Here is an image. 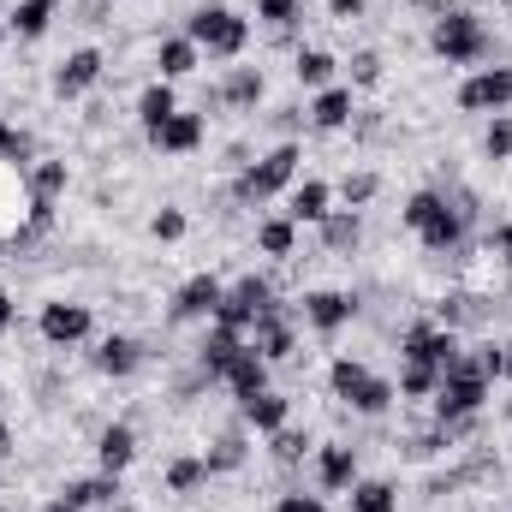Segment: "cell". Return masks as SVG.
Returning a JSON list of instances; mask_svg holds the SVG:
<instances>
[{"label":"cell","instance_id":"cell-1","mask_svg":"<svg viewBox=\"0 0 512 512\" xmlns=\"http://www.w3.org/2000/svg\"><path fill=\"white\" fill-rule=\"evenodd\" d=\"M298 167H304V143H298V137H286V143H274L268 155H256L251 167H239V173H233V191H227V209H262V203H274V197H286V191L298 185Z\"/></svg>","mask_w":512,"mask_h":512},{"label":"cell","instance_id":"cell-2","mask_svg":"<svg viewBox=\"0 0 512 512\" xmlns=\"http://www.w3.org/2000/svg\"><path fill=\"white\" fill-rule=\"evenodd\" d=\"M429 48L447 60V66H483V60H495V30L471 12V6H441L435 12V24H429Z\"/></svg>","mask_w":512,"mask_h":512},{"label":"cell","instance_id":"cell-3","mask_svg":"<svg viewBox=\"0 0 512 512\" xmlns=\"http://www.w3.org/2000/svg\"><path fill=\"white\" fill-rule=\"evenodd\" d=\"M185 36L203 48V60H239L251 48V18L233 0H203L197 12H185Z\"/></svg>","mask_w":512,"mask_h":512},{"label":"cell","instance_id":"cell-4","mask_svg":"<svg viewBox=\"0 0 512 512\" xmlns=\"http://www.w3.org/2000/svg\"><path fill=\"white\" fill-rule=\"evenodd\" d=\"M286 298H280V286L268 280V274H239V280H227V292H221V304H215V322L221 328H233V334H251L256 316H268V310H280Z\"/></svg>","mask_w":512,"mask_h":512},{"label":"cell","instance_id":"cell-5","mask_svg":"<svg viewBox=\"0 0 512 512\" xmlns=\"http://www.w3.org/2000/svg\"><path fill=\"white\" fill-rule=\"evenodd\" d=\"M489 399H495V382H489V376H477V364H471V358H459V364L441 376V387H435L429 417H435V423L477 417V411H489Z\"/></svg>","mask_w":512,"mask_h":512},{"label":"cell","instance_id":"cell-6","mask_svg":"<svg viewBox=\"0 0 512 512\" xmlns=\"http://www.w3.org/2000/svg\"><path fill=\"white\" fill-rule=\"evenodd\" d=\"M459 358H465V334H453V328H441L429 316H417V322L399 328V364H429V370L447 376Z\"/></svg>","mask_w":512,"mask_h":512},{"label":"cell","instance_id":"cell-7","mask_svg":"<svg viewBox=\"0 0 512 512\" xmlns=\"http://www.w3.org/2000/svg\"><path fill=\"white\" fill-rule=\"evenodd\" d=\"M298 328H310V334H322V340H334V334H346L352 322H358V292H346V286H310L298 304Z\"/></svg>","mask_w":512,"mask_h":512},{"label":"cell","instance_id":"cell-8","mask_svg":"<svg viewBox=\"0 0 512 512\" xmlns=\"http://www.w3.org/2000/svg\"><path fill=\"white\" fill-rule=\"evenodd\" d=\"M36 334H42V346L72 352V346L96 340V310L78 304V298H48V304L36 310Z\"/></svg>","mask_w":512,"mask_h":512},{"label":"cell","instance_id":"cell-9","mask_svg":"<svg viewBox=\"0 0 512 512\" xmlns=\"http://www.w3.org/2000/svg\"><path fill=\"white\" fill-rule=\"evenodd\" d=\"M30 179L18 161H0V251H30Z\"/></svg>","mask_w":512,"mask_h":512},{"label":"cell","instance_id":"cell-10","mask_svg":"<svg viewBox=\"0 0 512 512\" xmlns=\"http://www.w3.org/2000/svg\"><path fill=\"white\" fill-rule=\"evenodd\" d=\"M102 78H108V54L96 48V42H84V48H72V54H60L54 60V96L60 102H84V96H96L102 90Z\"/></svg>","mask_w":512,"mask_h":512},{"label":"cell","instance_id":"cell-11","mask_svg":"<svg viewBox=\"0 0 512 512\" xmlns=\"http://www.w3.org/2000/svg\"><path fill=\"white\" fill-rule=\"evenodd\" d=\"M453 108L459 114H507L512 108V66H477L459 90H453Z\"/></svg>","mask_w":512,"mask_h":512},{"label":"cell","instance_id":"cell-12","mask_svg":"<svg viewBox=\"0 0 512 512\" xmlns=\"http://www.w3.org/2000/svg\"><path fill=\"white\" fill-rule=\"evenodd\" d=\"M262 96H268L262 66H227V72H221V84H209V90H203V114H209V108H221V114H256V108H262Z\"/></svg>","mask_w":512,"mask_h":512},{"label":"cell","instance_id":"cell-13","mask_svg":"<svg viewBox=\"0 0 512 512\" xmlns=\"http://www.w3.org/2000/svg\"><path fill=\"white\" fill-rule=\"evenodd\" d=\"M298 310L292 304H280V310H268V316H256V328L245 334L251 340V352L256 358H268V364H292L298 358Z\"/></svg>","mask_w":512,"mask_h":512},{"label":"cell","instance_id":"cell-14","mask_svg":"<svg viewBox=\"0 0 512 512\" xmlns=\"http://www.w3.org/2000/svg\"><path fill=\"white\" fill-rule=\"evenodd\" d=\"M221 292H227V280L221 274H191L173 298H167V322L173 328H185V322H215V304H221Z\"/></svg>","mask_w":512,"mask_h":512},{"label":"cell","instance_id":"cell-15","mask_svg":"<svg viewBox=\"0 0 512 512\" xmlns=\"http://www.w3.org/2000/svg\"><path fill=\"white\" fill-rule=\"evenodd\" d=\"M203 143H209V120H203V108H179L167 126L149 131V149H155V155H173V161L197 155Z\"/></svg>","mask_w":512,"mask_h":512},{"label":"cell","instance_id":"cell-16","mask_svg":"<svg viewBox=\"0 0 512 512\" xmlns=\"http://www.w3.org/2000/svg\"><path fill=\"white\" fill-rule=\"evenodd\" d=\"M310 471H316V495H346L358 483V447L352 441H322L310 453Z\"/></svg>","mask_w":512,"mask_h":512},{"label":"cell","instance_id":"cell-17","mask_svg":"<svg viewBox=\"0 0 512 512\" xmlns=\"http://www.w3.org/2000/svg\"><path fill=\"white\" fill-rule=\"evenodd\" d=\"M352 114H358V90H352V84H328V90L310 96L304 126L322 131V137H334V131H352Z\"/></svg>","mask_w":512,"mask_h":512},{"label":"cell","instance_id":"cell-18","mask_svg":"<svg viewBox=\"0 0 512 512\" xmlns=\"http://www.w3.org/2000/svg\"><path fill=\"white\" fill-rule=\"evenodd\" d=\"M90 364H96V376H108V382H131V376L149 364V352H143L137 334H102L96 352H90Z\"/></svg>","mask_w":512,"mask_h":512},{"label":"cell","instance_id":"cell-19","mask_svg":"<svg viewBox=\"0 0 512 512\" xmlns=\"http://www.w3.org/2000/svg\"><path fill=\"white\" fill-rule=\"evenodd\" d=\"M137 447H143V441H137V423H126V417H120V423H102V429H96V471L126 477L131 465H137Z\"/></svg>","mask_w":512,"mask_h":512},{"label":"cell","instance_id":"cell-20","mask_svg":"<svg viewBox=\"0 0 512 512\" xmlns=\"http://www.w3.org/2000/svg\"><path fill=\"white\" fill-rule=\"evenodd\" d=\"M149 60H155V78H167V84H185V78H197L203 72V48L179 30V36H161L155 48H149Z\"/></svg>","mask_w":512,"mask_h":512},{"label":"cell","instance_id":"cell-21","mask_svg":"<svg viewBox=\"0 0 512 512\" xmlns=\"http://www.w3.org/2000/svg\"><path fill=\"white\" fill-rule=\"evenodd\" d=\"M334 203H340V197H334L328 179H298V185L286 191V209H280V215L298 221V227H322V221L334 215Z\"/></svg>","mask_w":512,"mask_h":512},{"label":"cell","instance_id":"cell-22","mask_svg":"<svg viewBox=\"0 0 512 512\" xmlns=\"http://www.w3.org/2000/svg\"><path fill=\"white\" fill-rule=\"evenodd\" d=\"M239 352H245V334H233V328L209 322V328H203V340H197V370L221 387V376L233 370V358H239Z\"/></svg>","mask_w":512,"mask_h":512},{"label":"cell","instance_id":"cell-23","mask_svg":"<svg viewBox=\"0 0 512 512\" xmlns=\"http://www.w3.org/2000/svg\"><path fill=\"white\" fill-rule=\"evenodd\" d=\"M203 465H209V477H233V471H245V465H251V429L233 417V423H227V429L209 441Z\"/></svg>","mask_w":512,"mask_h":512},{"label":"cell","instance_id":"cell-24","mask_svg":"<svg viewBox=\"0 0 512 512\" xmlns=\"http://www.w3.org/2000/svg\"><path fill=\"white\" fill-rule=\"evenodd\" d=\"M221 387L233 393V405H245V399H256V393H268V387H274V364H268V358H256L251 340H245V352L233 358V370L221 376Z\"/></svg>","mask_w":512,"mask_h":512},{"label":"cell","instance_id":"cell-25","mask_svg":"<svg viewBox=\"0 0 512 512\" xmlns=\"http://www.w3.org/2000/svg\"><path fill=\"white\" fill-rule=\"evenodd\" d=\"M54 12H60V0H12L6 6V36L12 42H42L54 30Z\"/></svg>","mask_w":512,"mask_h":512},{"label":"cell","instance_id":"cell-26","mask_svg":"<svg viewBox=\"0 0 512 512\" xmlns=\"http://www.w3.org/2000/svg\"><path fill=\"white\" fill-rule=\"evenodd\" d=\"M120 495H126V489H120V477H108V471H96V477H72V483L60 489V501L78 507V512H108Z\"/></svg>","mask_w":512,"mask_h":512},{"label":"cell","instance_id":"cell-27","mask_svg":"<svg viewBox=\"0 0 512 512\" xmlns=\"http://www.w3.org/2000/svg\"><path fill=\"white\" fill-rule=\"evenodd\" d=\"M239 423L251 429V435H274V429H286L292 423V399L280 393V387H268V393H256L239 405Z\"/></svg>","mask_w":512,"mask_h":512},{"label":"cell","instance_id":"cell-28","mask_svg":"<svg viewBox=\"0 0 512 512\" xmlns=\"http://www.w3.org/2000/svg\"><path fill=\"white\" fill-rule=\"evenodd\" d=\"M316 239H322L328 256H358V245H364V209H334L316 227Z\"/></svg>","mask_w":512,"mask_h":512},{"label":"cell","instance_id":"cell-29","mask_svg":"<svg viewBox=\"0 0 512 512\" xmlns=\"http://www.w3.org/2000/svg\"><path fill=\"white\" fill-rule=\"evenodd\" d=\"M298 221H286V215H262L256 221V256H268V262H292L298 256Z\"/></svg>","mask_w":512,"mask_h":512},{"label":"cell","instance_id":"cell-30","mask_svg":"<svg viewBox=\"0 0 512 512\" xmlns=\"http://www.w3.org/2000/svg\"><path fill=\"white\" fill-rule=\"evenodd\" d=\"M173 114H179V90H173L167 78H149V84L137 90V126H143V137L155 126H167Z\"/></svg>","mask_w":512,"mask_h":512},{"label":"cell","instance_id":"cell-31","mask_svg":"<svg viewBox=\"0 0 512 512\" xmlns=\"http://www.w3.org/2000/svg\"><path fill=\"white\" fill-rule=\"evenodd\" d=\"M24 179H30V197H36V203H60L66 185H72V167H66L60 155H36V161L24 167Z\"/></svg>","mask_w":512,"mask_h":512},{"label":"cell","instance_id":"cell-32","mask_svg":"<svg viewBox=\"0 0 512 512\" xmlns=\"http://www.w3.org/2000/svg\"><path fill=\"white\" fill-rule=\"evenodd\" d=\"M334 72H340V60H334L328 48H298V54H292V84H298V90H310V96H316V90H328V84H334Z\"/></svg>","mask_w":512,"mask_h":512},{"label":"cell","instance_id":"cell-33","mask_svg":"<svg viewBox=\"0 0 512 512\" xmlns=\"http://www.w3.org/2000/svg\"><path fill=\"white\" fill-rule=\"evenodd\" d=\"M441 215H447V191H441V185H423V191H411V197H405L399 227H405V233H429Z\"/></svg>","mask_w":512,"mask_h":512},{"label":"cell","instance_id":"cell-34","mask_svg":"<svg viewBox=\"0 0 512 512\" xmlns=\"http://www.w3.org/2000/svg\"><path fill=\"white\" fill-rule=\"evenodd\" d=\"M161 483H167V495H197V489H209L215 477H209L203 453H173L167 471H161Z\"/></svg>","mask_w":512,"mask_h":512},{"label":"cell","instance_id":"cell-35","mask_svg":"<svg viewBox=\"0 0 512 512\" xmlns=\"http://www.w3.org/2000/svg\"><path fill=\"white\" fill-rule=\"evenodd\" d=\"M334 197H340V209H370L382 197V173L376 167H346L340 185H334Z\"/></svg>","mask_w":512,"mask_h":512},{"label":"cell","instance_id":"cell-36","mask_svg":"<svg viewBox=\"0 0 512 512\" xmlns=\"http://www.w3.org/2000/svg\"><path fill=\"white\" fill-rule=\"evenodd\" d=\"M346 512H399V489L387 477H358L346 489Z\"/></svg>","mask_w":512,"mask_h":512},{"label":"cell","instance_id":"cell-37","mask_svg":"<svg viewBox=\"0 0 512 512\" xmlns=\"http://www.w3.org/2000/svg\"><path fill=\"white\" fill-rule=\"evenodd\" d=\"M393 405H399V387H393V376H370V382L346 399V411H352V417H387Z\"/></svg>","mask_w":512,"mask_h":512},{"label":"cell","instance_id":"cell-38","mask_svg":"<svg viewBox=\"0 0 512 512\" xmlns=\"http://www.w3.org/2000/svg\"><path fill=\"white\" fill-rule=\"evenodd\" d=\"M310 453H316L310 429H292V423H286V429H274V435H268V459H274L280 471H298V465H304Z\"/></svg>","mask_w":512,"mask_h":512},{"label":"cell","instance_id":"cell-39","mask_svg":"<svg viewBox=\"0 0 512 512\" xmlns=\"http://www.w3.org/2000/svg\"><path fill=\"white\" fill-rule=\"evenodd\" d=\"M393 387H399V399H405V405H429V399H435V387H441V370H429V364H399Z\"/></svg>","mask_w":512,"mask_h":512},{"label":"cell","instance_id":"cell-40","mask_svg":"<svg viewBox=\"0 0 512 512\" xmlns=\"http://www.w3.org/2000/svg\"><path fill=\"white\" fill-rule=\"evenodd\" d=\"M370 376H376V370H370L364 358H352V352H340V358L328 364V387H334V399H340V405H346V399H352L358 387L370 382Z\"/></svg>","mask_w":512,"mask_h":512},{"label":"cell","instance_id":"cell-41","mask_svg":"<svg viewBox=\"0 0 512 512\" xmlns=\"http://www.w3.org/2000/svg\"><path fill=\"white\" fill-rule=\"evenodd\" d=\"M256 6V24H268L274 36L280 30H304V0H251Z\"/></svg>","mask_w":512,"mask_h":512},{"label":"cell","instance_id":"cell-42","mask_svg":"<svg viewBox=\"0 0 512 512\" xmlns=\"http://www.w3.org/2000/svg\"><path fill=\"white\" fill-rule=\"evenodd\" d=\"M477 256H489L501 274H512V221H489L477 233Z\"/></svg>","mask_w":512,"mask_h":512},{"label":"cell","instance_id":"cell-43","mask_svg":"<svg viewBox=\"0 0 512 512\" xmlns=\"http://www.w3.org/2000/svg\"><path fill=\"white\" fill-rule=\"evenodd\" d=\"M185 233H191V215H185L179 203H161V209L149 215V239H155V245H179Z\"/></svg>","mask_w":512,"mask_h":512},{"label":"cell","instance_id":"cell-44","mask_svg":"<svg viewBox=\"0 0 512 512\" xmlns=\"http://www.w3.org/2000/svg\"><path fill=\"white\" fill-rule=\"evenodd\" d=\"M346 66V84L352 90H382V54L376 48H358L352 60H340Z\"/></svg>","mask_w":512,"mask_h":512},{"label":"cell","instance_id":"cell-45","mask_svg":"<svg viewBox=\"0 0 512 512\" xmlns=\"http://www.w3.org/2000/svg\"><path fill=\"white\" fill-rule=\"evenodd\" d=\"M465 358L477 364V376L507 382V340H477V346H465Z\"/></svg>","mask_w":512,"mask_h":512},{"label":"cell","instance_id":"cell-46","mask_svg":"<svg viewBox=\"0 0 512 512\" xmlns=\"http://www.w3.org/2000/svg\"><path fill=\"white\" fill-rule=\"evenodd\" d=\"M0 161H18V167L36 161V137H30L24 126H12L6 114H0Z\"/></svg>","mask_w":512,"mask_h":512},{"label":"cell","instance_id":"cell-47","mask_svg":"<svg viewBox=\"0 0 512 512\" xmlns=\"http://www.w3.org/2000/svg\"><path fill=\"white\" fill-rule=\"evenodd\" d=\"M483 155L501 167V161H512V108L507 114H489V126H483Z\"/></svg>","mask_w":512,"mask_h":512},{"label":"cell","instance_id":"cell-48","mask_svg":"<svg viewBox=\"0 0 512 512\" xmlns=\"http://www.w3.org/2000/svg\"><path fill=\"white\" fill-rule=\"evenodd\" d=\"M268 512H328V495H316V489H280Z\"/></svg>","mask_w":512,"mask_h":512},{"label":"cell","instance_id":"cell-49","mask_svg":"<svg viewBox=\"0 0 512 512\" xmlns=\"http://www.w3.org/2000/svg\"><path fill=\"white\" fill-rule=\"evenodd\" d=\"M322 6H328V18H334V24H358V18L370 12V0H322Z\"/></svg>","mask_w":512,"mask_h":512},{"label":"cell","instance_id":"cell-50","mask_svg":"<svg viewBox=\"0 0 512 512\" xmlns=\"http://www.w3.org/2000/svg\"><path fill=\"white\" fill-rule=\"evenodd\" d=\"M268 126L280 131V143H286V137L298 131V108H274V114H268Z\"/></svg>","mask_w":512,"mask_h":512},{"label":"cell","instance_id":"cell-51","mask_svg":"<svg viewBox=\"0 0 512 512\" xmlns=\"http://www.w3.org/2000/svg\"><path fill=\"white\" fill-rule=\"evenodd\" d=\"M78 12H84V24H108L114 0H78Z\"/></svg>","mask_w":512,"mask_h":512},{"label":"cell","instance_id":"cell-52","mask_svg":"<svg viewBox=\"0 0 512 512\" xmlns=\"http://www.w3.org/2000/svg\"><path fill=\"white\" fill-rule=\"evenodd\" d=\"M12 328H18V304H12V298H6V292H0V340H6V334H12Z\"/></svg>","mask_w":512,"mask_h":512},{"label":"cell","instance_id":"cell-53","mask_svg":"<svg viewBox=\"0 0 512 512\" xmlns=\"http://www.w3.org/2000/svg\"><path fill=\"white\" fill-rule=\"evenodd\" d=\"M6 459H12V423L0 417V465H6Z\"/></svg>","mask_w":512,"mask_h":512},{"label":"cell","instance_id":"cell-54","mask_svg":"<svg viewBox=\"0 0 512 512\" xmlns=\"http://www.w3.org/2000/svg\"><path fill=\"white\" fill-rule=\"evenodd\" d=\"M42 512H78V507H66V501H48V507H42Z\"/></svg>","mask_w":512,"mask_h":512},{"label":"cell","instance_id":"cell-55","mask_svg":"<svg viewBox=\"0 0 512 512\" xmlns=\"http://www.w3.org/2000/svg\"><path fill=\"white\" fill-rule=\"evenodd\" d=\"M507 382H512V340H507Z\"/></svg>","mask_w":512,"mask_h":512},{"label":"cell","instance_id":"cell-56","mask_svg":"<svg viewBox=\"0 0 512 512\" xmlns=\"http://www.w3.org/2000/svg\"><path fill=\"white\" fill-rule=\"evenodd\" d=\"M0 36H6V6H0Z\"/></svg>","mask_w":512,"mask_h":512},{"label":"cell","instance_id":"cell-57","mask_svg":"<svg viewBox=\"0 0 512 512\" xmlns=\"http://www.w3.org/2000/svg\"><path fill=\"white\" fill-rule=\"evenodd\" d=\"M495 6H501V12H512V0H495Z\"/></svg>","mask_w":512,"mask_h":512},{"label":"cell","instance_id":"cell-58","mask_svg":"<svg viewBox=\"0 0 512 512\" xmlns=\"http://www.w3.org/2000/svg\"><path fill=\"white\" fill-rule=\"evenodd\" d=\"M417 6H435V0H417Z\"/></svg>","mask_w":512,"mask_h":512},{"label":"cell","instance_id":"cell-59","mask_svg":"<svg viewBox=\"0 0 512 512\" xmlns=\"http://www.w3.org/2000/svg\"><path fill=\"white\" fill-rule=\"evenodd\" d=\"M137 6H155V0H137Z\"/></svg>","mask_w":512,"mask_h":512},{"label":"cell","instance_id":"cell-60","mask_svg":"<svg viewBox=\"0 0 512 512\" xmlns=\"http://www.w3.org/2000/svg\"><path fill=\"white\" fill-rule=\"evenodd\" d=\"M507 512H512V507H507Z\"/></svg>","mask_w":512,"mask_h":512}]
</instances>
